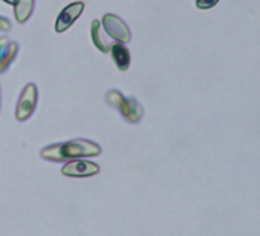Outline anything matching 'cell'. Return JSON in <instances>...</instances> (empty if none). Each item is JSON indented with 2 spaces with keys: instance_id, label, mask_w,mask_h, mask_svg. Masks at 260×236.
Returning <instances> with one entry per match:
<instances>
[{
  "instance_id": "ba28073f",
  "label": "cell",
  "mask_w": 260,
  "mask_h": 236,
  "mask_svg": "<svg viewBox=\"0 0 260 236\" xmlns=\"http://www.w3.org/2000/svg\"><path fill=\"white\" fill-rule=\"evenodd\" d=\"M110 54H112V58L116 65V68L119 71H127L128 66H130V52L128 49L124 46V43H112L110 45Z\"/></svg>"
},
{
  "instance_id": "7c38bea8",
  "label": "cell",
  "mask_w": 260,
  "mask_h": 236,
  "mask_svg": "<svg viewBox=\"0 0 260 236\" xmlns=\"http://www.w3.org/2000/svg\"><path fill=\"white\" fill-rule=\"evenodd\" d=\"M10 29H11V22L0 16V31H10Z\"/></svg>"
},
{
  "instance_id": "9c48e42d",
  "label": "cell",
  "mask_w": 260,
  "mask_h": 236,
  "mask_svg": "<svg viewBox=\"0 0 260 236\" xmlns=\"http://www.w3.org/2000/svg\"><path fill=\"white\" fill-rule=\"evenodd\" d=\"M90 36H92V42L95 45V48L103 52V54H107L109 49H110V45L109 42L104 39V34H103V26H101V22L100 20H93L92 22V26H90Z\"/></svg>"
},
{
  "instance_id": "8992f818",
  "label": "cell",
  "mask_w": 260,
  "mask_h": 236,
  "mask_svg": "<svg viewBox=\"0 0 260 236\" xmlns=\"http://www.w3.org/2000/svg\"><path fill=\"white\" fill-rule=\"evenodd\" d=\"M83 11H84L83 2H74L68 5L66 8H63V11L58 14L57 22H55V33L58 34L66 33L77 22V19L83 14Z\"/></svg>"
},
{
  "instance_id": "7a4b0ae2",
  "label": "cell",
  "mask_w": 260,
  "mask_h": 236,
  "mask_svg": "<svg viewBox=\"0 0 260 236\" xmlns=\"http://www.w3.org/2000/svg\"><path fill=\"white\" fill-rule=\"evenodd\" d=\"M106 101L122 115V118L127 123L138 125L143 120L144 109H143V106L140 104V101L137 98L124 97L119 91L110 89L106 94Z\"/></svg>"
},
{
  "instance_id": "5bb4252c",
  "label": "cell",
  "mask_w": 260,
  "mask_h": 236,
  "mask_svg": "<svg viewBox=\"0 0 260 236\" xmlns=\"http://www.w3.org/2000/svg\"><path fill=\"white\" fill-rule=\"evenodd\" d=\"M0 112H2V87H0Z\"/></svg>"
},
{
  "instance_id": "8fae6325",
  "label": "cell",
  "mask_w": 260,
  "mask_h": 236,
  "mask_svg": "<svg viewBox=\"0 0 260 236\" xmlns=\"http://www.w3.org/2000/svg\"><path fill=\"white\" fill-rule=\"evenodd\" d=\"M219 4V0H196V7L199 10H210Z\"/></svg>"
},
{
  "instance_id": "3957f363",
  "label": "cell",
  "mask_w": 260,
  "mask_h": 236,
  "mask_svg": "<svg viewBox=\"0 0 260 236\" xmlns=\"http://www.w3.org/2000/svg\"><path fill=\"white\" fill-rule=\"evenodd\" d=\"M39 101V91L34 83H29L23 87L19 101H17V109H16V118L19 122H26L28 118L34 113Z\"/></svg>"
},
{
  "instance_id": "52a82bcc",
  "label": "cell",
  "mask_w": 260,
  "mask_h": 236,
  "mask_svg": "<svg viewBox=\"0 0 260 236\" xmlns=\"http://www.w3.org/2000/svg\"><path fill=\"white\" fill-rule=\"evenodd\" d=\"M19 52V45L10 42L7 37H0V74H4L14 62Z\"/></svg>"
},
{
  "instance_id": "4fadbf2b",
  "label": "cell",
  "mask_w": 260,
  "mask_h": 236,
  "mask_svg": "<svg viewBox=\"0 0 260 236\" xmlns=\"http://www.w3.org/2000/svg\"><path fill=\"white\" fill-rule=\"evenodd\" d=\"M4 2H5V4H8V5H13V7H14V5L17 4V0H4Z\"/></svg>"
},
{
  "instance_id": "277c9868",
  "label": "cell",
  "mask_w": 260,
  "mask_h": 236,
  "mask_svg": "<svg viewBox=\"0 0 260 236\" xmlns=\"http://www.w3.org/2000/svg\"><path fill=\"white\" fill-rule=\"evenodd\" d=\"M101 26L113 40H116L119 43H127V42H130V39H132L128 26L124 23V20H121L115 14H106L101 20Z\"/></svg>"
},
{
  "instance_id": "6da1fadb",
  "label": "cell",
  "mask_w": 260,
  "mask_h": 236,
  "mask_svg": "<svg viewBox=\"0 0 260 236\" xmlns=\"http://www.w3.org/2000/svg\"><path fill=\"white\" fill-rule=\"evenodd\" d=\"M100 154H101V148L96 143H93L90 140H83V138L52 144V146L42 149V152H40L42 158L52 161V163L81 160V158H87V157H98Z\"/></svg>"
},
{
  "instance_id": "30bf717a",
  "label": "cell",
  "mask_w": 260,
  "mask_h": 236,
  "mask_svg": "<svg viewBox=\"0 0 260 236\" xmlns=\"http://www.w3.org/2000/svg\"><path fill=\"white\" fill-rule=\"evenodd\" d=\"M34 5H36V0H17V4L14 5L16 20L19 23H25L31 17L34 11Z\"/></svg>"
},
{
  "instance_id": "5b68a950",
  "label": "cell",
  "mask_w": 260,
  "mask_h": 236,
  "mask_svg": "<svg viewBox=\"0 0 260 236\" xmlns=\"http://www.w3.org/2000/svg\"><path fill=\"white\" fill-rule=\"evenodd\" d=\"M61 173L69 178H87L100 173V166L86 160H72L61 167Z\"/></svg>"
}]
</instances>
